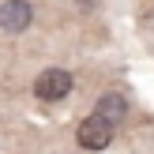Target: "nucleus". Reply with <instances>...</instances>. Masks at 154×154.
I'll return each instance as SVG.
<instances>
[{
    "mask_svg": "<svg viewBox=\"0 0 154 154\" xmlns=\"http://www.w3.org/2000/svg\"><path fill=\"white\" fill-rule=\"evenodd\" d=\"M113 132H117V124L105 117H98V113H90L87 120L79 124V132H75V139H79L83 150H105L113 143Z\"/></svg>",
    "mask_w": 154,
    "mask_h": 154,
    "instance_id": "1",
    "label": "nucleus"
},
{
    "mask_svg": "<svg viewBox=\"0 0 154 154\" xmlns=\"http://www.w3.org/2000/svg\"><path fill=\"white\" fill-rule=\"evenodd\" d=\"M34 94H38V102H64V98L72 94V72H64V68H45L34 79Z\"/></svg>",
    "mask_w": 154,
    "mask_h": 154,
    "instance_id": "2",
    "label": "nucleus"
},
{
    "mask_svg": "<svg viewBox=\"0 0 154 154\" xmlns=\"http://www.w3.org/2000/svg\"><path fill=\"white\" fill-rule=\"evenodd\" d=\"M30 23H34V8H30L26 0H8V4H0V26H4L8 34H23Z\"/></svg>",
    "mask_w": 154,
    "mask_h": 154,
    "instance_id": "3",
    "label": "nucleus"
},
{
    "mask_svg": "<svg viewBox=\"0 0 154 154\" xmlns=\"http://www.w3.org/2000/svg\"><path fill=\"white\" fill-rule=\"evenodd\" d=\"M94 113H98V117H105V120H113V124H120V120H124V113H128V98L117 94V90H109V94L98 98Z\"/></svg>",
    "mask_w": 154,
    "mask_h": 154,
    "instance_id": "4",
    "label": "nucleus"
}]
</instances>
